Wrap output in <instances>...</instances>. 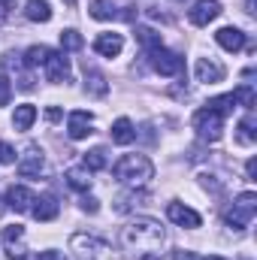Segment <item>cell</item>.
<instances>
[{"label": "cell", "instance_id": "6da1fadb", "mask_svg": "<svg viewBox=\"0 0 257 260\" xmlns=\"http://www.w3.org/2000/svg\"><path fill=\"white\" fill-rule=\"evenodd\" d=\"M164 227L154 218H133L121 230V248L127 251L130 260H160V245H164Z\"/></svg>", "mask_w": 257, "mask_h": 260}, {"label": "cell", "instance_id": "7a4b0ae2", "mask_svg": "<svg viewBox=\"0 0 257 260\" xmlns=\"http://www.w3.org/2000/svg\"><path fill=\"white\" fill-rule=\"evenodd\" d=\"M112 176L121 182V185H148L154 179V164L145 157V154H124L115 167H112Z\"/></svg>", "mask_w": 257, "mask_h": 260}, {"label": "cell", "instance_id": "3957f363", "mask_svg": "<svg viewBox=\"0 0 257 260\" xmlns=\"http://www.w3.org/2000/svg\"><path fill=\"white\" fill-rule=\"evenodd\" d=\"M70 251L76 260H112L109 245L91 233H73L70 236Z\"/></svg>", "mask_w": 257, "mask_h": 260}, {"label": "cell", "instance_id": "277c9868", "mask_svg": "<svg viewBox=\"0 0 257 260\" xmlns=\"http://www.w3.org/2000/svg\"><path fill=\"white\" fill-rule=\"evenodd\" d=\"M194 130L200 133V139H206V142H218L221 133H224V115L206 106V109H200V112L194 115Z\"/></svg>", "mask_w": 257, "mask_h": 260}, {"label": "cell", "instance_id": "5b68a950", "mask_svg": "<svg viewBox=\"0 0 257 260\" xmlns=\"http://www.w3.org/2000/svg\"><path fill=\"white\" fill-rule=\"evenodd\" d=\"M254 212H257V197L251 194V191H245V194H239V197H236L233 209L227 212V224H230L233 230H245V227L251 224Z\"/></svg>", "mask_w": 257, "mask_h": 260}, {"label": "cell", "instance_id": "8992f818", "mask_svg": "<svg viewBox=\"0 0 257 260\" xmlns=\"http://www.w3.org/2000/svg\"><path fill=\"white\" fill-rule=\"evenodd\" d=\"M151 55V67L160 73V76H182V70H185V58L182 55H176V52H170V49H154V52H148Z\"/></svg>", "mask_w": 257, "mask_h": 260}, {"label": "cell", "instance_id": "52a82bcc", "mask_svg": "<svg viewBox=\"0 0 257 260\" xmlns=\"http://www.w3.org/2000/svg\"><path fill=\"white\" fill-rule=\"evenodd\" d=\"M221 12H224V9H221L218 0H197L191 9H188V18H191V24H197V27H206V24L215 21Z\"/></svg>", "mask_w": 257, "mask_h": 260}, {"label": "cell", "instance_id": "ba28073f", "mask_svg": "<svg viewBox=\"0 0 257 260\" xmlns=\"http://www.w3.org/2000/svg\"><path fill=\"white\" fill-rule=\"evenodd\" d=\"M194 73H197V82H203V85H218L227 76L224 64H218L215 58H200L197 67H194Z\"/></svg>", "mask_w": 257, "mask_h": 260}, {"label": "cell", "instance_id": "9c48e42d", "mask_svg": "<svg viewBox=\"0 0 257 260\" xmlns=\"http://www.w3.org/2000/svg\"><path fill=\"white\" fill-rule=\"evenodd\" d=\"M43 70H46V79L55 82V85L58 82H70V58H64V52H52L46 58Z\"/></svg>", "mask_w": 257, "mask_h": 260}, {"label": "cell", "instance_id": "30bf717a", "mask_svg": "<svg viewBox=\"0 0 257 260\" xmlns=\"http://www.w3.org/2000/svg\"><path fill=\"white\" fill-rule=\"evenodd\" d=\"M43 167H46V160H43V151L40 148H27L24 154H21V160H18V176L21 179H34V176H40L43 173Z\"/></svg>", "mask_w": 257, "mask_h": 260}, {"label": "cell", "instance_id": "8fae6325", "mask_svg": "<svg viewBox=\"0 0 257 260\" xmlns=\"http://www.w3.org/2000/svg\"><path fill=\"white\" fill-rule=\"evenodd\" d=\"M167 218L173 224H179V227H188V230H197L200 227V215L194 209H188V206H182V203H170L167 206Z\"/></svg>", "mask_w": 257, "mask_h": 260}, {"label": "cell", "instance_id": "7c38bea8", "mask_svg": "<svg viewBox=\"0 0 257 260\" xmlns=\"http://www.w3.org/2000/svg\"><path fill=\"white\" fill-rule=\"evenodd\" d=\"M67 133H70V139H85V136H91V133H94V130H91V112H85V109L70 112V118H67Z\"/></svg>", "mask_w": 257, "mask_h": 260}, {"label": "cell", "instance_id": "4fadbf2b", "mask_svg": "<svg viewBox=\"0 0 257 260\" xmlns=\"http://www.w3.org/2000/svg\"><path fill=\"white\" fill-rule=\"evenodd\" d=\"M121 49H124V37L121 34H100L94 40V52L103 55V58H118Z\"/></svg>", "mask_w": 257, "mask_h": 260}, {"label": "cell", "instance_id": "5bb4252c", "mask_svg": "<svg viewBox=\"0 0 257 260\" xmlns=\"http://www.w3.org/2000/svg\"><path fill=\"white\" fill-rule=\"evenodd\" d=\"M30 212H34L37 221H55L58 212H61V206H58V200H55L52 194H43V197H34Z\"/></svg>", "mask_w": 257, "mask_h": 260}, {"label": "cell", "instance_id": "9a60e30c", "mask_svg": "<svg viewBox=\"0 0 257 260\" xmlns=\"http://www.w3.org/2000/svg\"><path fill=\"white\" fill-rule=\"evenodd\" d=\"M215 43H218L224 52H239V49H245V34H242L239 27H221V30L215 34Z\"/></svg>", "mask_w": 257, "mask_h": 260}, {"label": "cell", "instance_id": "2e32d148", "mask_svg": "<svg viewBox=\"0 0 257 260\" xmlns=\"http://www.w3.org/2000/svg\"><path fill=\"white\" fill-rule=\"evenodd\" d=\"M88 15L97 21H112V18H124V12H118V6L112 0H91L88 3Z\"/></svg>", "mask_w": 257, "mask_h": 260}, {"label": "cell", "instance_id": "e0dca14e", "mask_svg": "<svg viewBox=\"0 0 257 260\" xmlns=\"http://www.w3.org/2000/svg\"><path fill=\"white\" fill-rule=\"evenodd\" d=\"M6 206L9 209H15V212H30V206H34V194L24 188V185H12L9 191H6Z\"/></svg>", "mask_w": 257, "mask_h": 260}, {"label": "cell", "instance_id": "ac0fdd59", "mask_svg": "<svg viewBox=\"0 0 257 260\" xmlns=\"http://www.w3.org/2000/svg\"><path fill=\"white\" fill-rule=\"evenodd\" d=\"M24 18L27 21H52V3L49 0H27L24 6Z\"/></svg>", "mask_w": 257, "mask_h": 260}, {"label": "cell", "instance_id": "d6986e66", "mask_svg": "<svg viewBox=\"0 0 257 260\" xmlns=\"http://www.w3.org/2000/svg\"><path fill=\"white\" fill-rule=\"evenodd\" d=\"M34 121H37V106H34V103H21V106H15V115H12L15 130H30Z\"/></svg>", "mask_w": 257, "mask_h": 260}, {"label": "cell", "instance_id": "ffe728a7", "mask_svg": "<svg viewBox=\"0 0 257 260\" xmlns=\"http://www.w3.org/2000/svg\"><path fill=\"white\" fill-rule=\"evenodd\" d=\"M133 139H136L133 121H130V118H118V121L112 124V142H118V145H130Z\"/></svg>", "mask_w": 257, "mask_h": 260}, {"label": "cell", "instance_id": "44dd1931", "mask_svg": "<svg viewBox=\"0 0 257 260\" xmlns=\"http://www.w3.org/2000/svg\"><path fill=\"white\" fill-rule=\"evenodd\" d=\"M136 43H139L145 52H154V49L164 46V40H160V34H157L154 27H136Z\"/></svg>", "mask_w": 257, "mask_h": 260}, {"label": "cell", "instance_id": "7402d4cb", "mask_svg": "<svg viewBox=\"0 0 257 260\" xmlns=\"http://www.w3.org/2000/svg\"><path fill=\"white\" fill-rule=\"evenodd\" d=\"M67 185L73 191H88L91 188V173L88 170H79V167H70L67 170Z\"/></svg>", "mask_w": 257, "mask_h": 260}, {"label": "cell", "instance_id": "603a6c76", "mask_svg": "<svg viewBox=\"0 0 257 260\" xmlns=\"http://www.w3.org/2000/svg\"><path fill=\"white\" fill-rule=\"evenodd\" d=\"M236 139H239V145H251L257 136H254V112L248 109V115L239 121V127H236Z\"/></svg>", "mask_w": 257, "mask_h": 260}, {"label": "cell", "instance_id": "cb8c5ba5", "mask_svg": "<svg viewBox=\"0 0 257 260\" xmlns=\"http://www.w3.org/2000/svg\"><path fill=\"white\" fill-rule=\"evenodd\" d=\"M82 164H85V170H88V173L106 170V151H103V148H91V151H85V154H82Z\"/></svg>", "mask_w": 257, "mask_h": 260}, {"label": "cell", "instance_id": "d4e9b609", "mask_svg": "<svg viewBox=\"0 0 257 260\" xmlns=\"http://www.w3.org/2000/svg\"><path fill=\"white\" fill-rule=\"evenodd\" d=\"M49 55H52V49H49V46H30V49L24 52V64H27V67H43Z\"/></svg>", "mask_w": 257, "mask_h": 260}, {"label": "cell", "instance_id": "484cf974", "mask_svg": "<svg viewBox=\"0 0 257 260\" xmlns=\"http://www.w3.org/2000/svg\"><path fill=\"white\" fill-rule=\"evenodd\" d=\"M82 46H85V40H82L79 30H61V49H64V52H76V49H82Z\"/></svg>", "mask_w": 257, "mask_h": 260}, {"label": "cell", "instance_id": "4316f807", "mask_svg": "<svg viewBox=\"0 0 257 260\" xmlns=\"http://www.w3.org/2000/svg\"><path fill=\"white\" fill-rule=\"evenodd\" d=\"M206 106H209V109H215V112H221V115L227 118V115L233 112V106H236V103H233V94H224V97H215V100H209Z\"/></svg>", "mask_w": 257, "mask_h": 260}, {"label": "cell", "instance_id": "83f0119b", "mask_svg": "<svg viewBox=\"0 0 257 260\" xmlns=\"http://www.w3.org/2000/svg\"><path fill=\"white\" fill-rule=\"evenodd\" d=\"M233 103H242L245 109H251V106H254V88H251V85L236 88V91H233Z\"/></svg>", "mask_w": 257, "mask_h": 260}, {"label": "cell", "instance_id": "f1b7e54d", "mask_svg": "<svg viewBox=\"0 0 257 260\" xmlns=\"http://www.w3.org/2000/svg\"><path fill=\"white\" fill-rule=\"evenodd\" d=\"M85 88H88L94 97H103V94H106V79H103L100 73H91L88 82H85Z\"/></svg>", "mask_w": 257, "mask_h": 260}, {"label": "cell", "instance_id": "f546056e", "mask_svg": "<svg viewBox=\"0 0 257 260\" xmlns=\"http://www.w3.org/2000/svg\"><path fill=\"white\" fill-rule=\"evenodd\" d=\"M21 236H24V227H21V224H12V227L3 230V239H6V242H15V239H21Z\"/></svg>", "mask_w": 257, "mask_h": 260}, {"label": "cell", "instance_id": "4dcf8cb0", "mask_svg": "<svg viewBox=\"0 0 257 260\" xmlns=\"http://www.w3.org/2000/svg\"><path fill=\"white\" fill-rule=\"evenodd\" d=\"M9 97H12V85H9V79H6V76H0V106H6V103H9Z\"/></svg>", "mask_w": 257, "mask_h": 260}, {"label": "cell", "instance_id": "1f68e13d", "mask_svg": "<svg viewBox=\"0 0 257 260\" xmlns=\"http://www.w3.org/2000/svg\"><path fill=\"white\" fill-rule=\"evenodd\" d=\"M12 160H15V148L0 139V164H12Z\"/></svg>", "mask_w": 257, "mask_h": 260}, {"label": "cell", "instance_id": "d6a6232c", "mask_svg": "<svg viewBox=\"0 0 257 260\" xmlns=\"http://www.w3.org/2000/svg\"><path fill=\"white\" fill-rule=\"evenodd\" d=\"M82 212L97 215V212H100V200H94V197H82Z\"/></svg>", "mask_w": 257, "mask_h": 260}, {"label": "cell", "instance_id": "836d02e7", "mask_svg": "<svg viewBox=\"0 0 257 260\" xmlns=\"http://www.w3.org/2000/svg\"><path fill=\"white\" fill-rule=\"evenodd\" d=\"M46 118H49L52 124H55V121H61V109H58V106H49V109H46Z\"/></svg>", "mask_w": 257, "mask_h": 260}, {"label": "cell", "instance_id": "e575fe53", "mask_svg": "<svg viewBox=\"0 0 257 260\" xmlns=\"http://www.w3.org/2000/svg\"><path fill=\"white\" fill-rule=\"evenodd\" d=\"M245 173H248V179H251V182L257 179V160H254V157H251V160L245 164Z\"/></svg>", "mask_w": 257, "mask_h": 260}, {"label": "cell", "instance_id": "d590c367", "mask_svg": "<svg viewBox=\"0 0 257 260\" xmlns=\"http://www.w3.org/2000/svg\"><path fill=\"white\" fill-rule=\"evenodd\" d=\"M173 260H203V257H197V254H191V251H176Z\"/></svg>", "mask_w": 257, "mask_h": 260}, {"label": "cell", "instance_id": "8d00e7d4", "mask_svg": "<svg viewBox=\"0 0 257 260\" xmlns=\"http://www.w3.org/2000/svg\"><path fill=\"white\" fill-rule=\"evenodd\" d=\"M37 260H64V257H61V254H55V251H43Z\"/></svg>", "mask_w": 257, "mask_h": 260}, {"label": "cell", "instance_id": "74e56055", "mask_svg": "<svg viewBox=\"0 0 257 260\" xmlns=\"http://www.w3.org/2000/svg\"><path fill=\"white\" fill-rule=\"evenodd\" d=\"M15 6V0H0V9H12Z\"/></svg>", "mask_w": 257, "mask_h": 260}, {"label": "cell", "instance_id": "f35d334b", "mask_svg": "<svg viewBox=\"0 0 257 260\" xmlns=\"http://www.w3.org/2000/svg\"><path fill=\"white\" fill-rule=\"evenodd\" d=\"M3 212H6V203H3V197H0V215H3Z\"/></svg>", "mask_w": 257, "mask_h": 260}, {"label": "cell", "instance_id": "ab89813d", "mask_svg": "<svg viewBox=\"0 0 257 260\" xmlns=\"http://www.w3.org/2000/svg\"><path fill=\"white\" fill-rule=\"evenodd\" d=\"M67 6H76V3H79V0H64Z\"/></svg>", "mask_w": 257, "mask_h": 260}, {"label": "cell", "instance_id": "60d3db41", "mask_svg": "<svg viewBox=\"0 0 257 260\" xmlns=\"http://www.w3.org/2000/svg\"><path fill=\"white\" fill-rule=\"evenodd\" d=\"M203 260H224V257H203Z\"/></svg>", "mask_w": 257, "mask_h": 260}]
</instances>
